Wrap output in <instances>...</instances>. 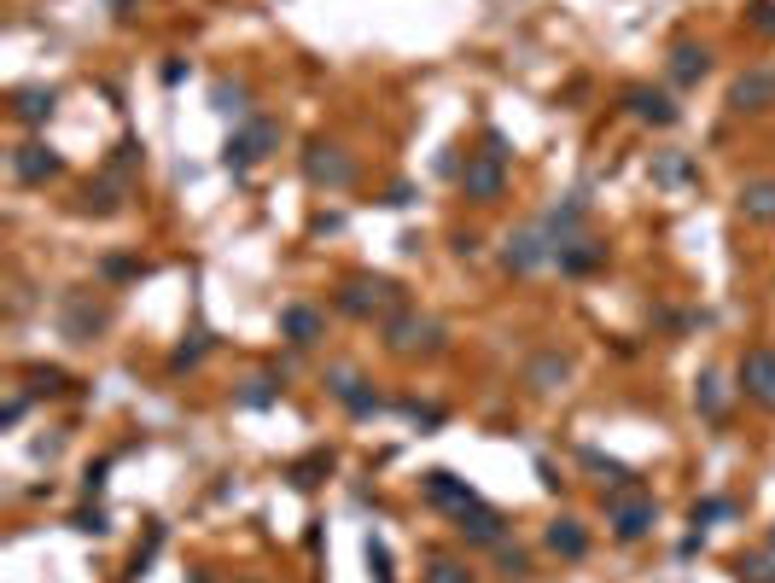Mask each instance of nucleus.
Masks as SVG:
<instances>
[{"mask_svg": "<svg viewBox=\"0 0 775 583\" xmlns=\"http://www.w3.org/2000/svg\"><path fill=\"white\" fill-rule=\"evenodd\" d=\"M344 315H356V321H368V315H397L403 309V286L385 275H350L344 286H338L333 298Z\"/></svg>", "mask_w": 775, "mask_h": 583, "instance_id": "1", "label": "nucleus"}, {"mask_svg": "<svg viewBox=\"0 0 775 583\" xmlns=\"http://www.w3.org/2000/svg\"><path fill=\"white\" fill-rule=\"evenodd\" d=\"M304 175L315 181V187H333V193H344V187L356 181V158H350L344 146H333V140H309Z\"/></svg>", "mask_w": 775, "mask_h": 583, "instance_id": "2", "label": "nucleus"}, {"mask_svg": "<svg viewBox=\"0 0 775 583\" xmlns=\"http://www.w3.org/2000/svg\"><path fill=\"white\" fill-rule=\"evenodd\" d=\"M653 496H641L636 484L630 490H612L607 502V519H612V537H624V543H636V537H647V525H653Z\"/></svg>", "mask_w": 775, "mask_h": 583, "instance_id": "3", "label": "nucleus"}, {"mask_svg": "<svg viewBox=\"0 0 775 583\" xmlns=\"http://www.w3.org/2000/svg\"><path fill=\"white\" fill-rule=\"evenodd\" d=\"M385 344H391L397 356L438 350V344H443V327H438V321H426V315H414V309H397V315L385 321Z\"/></svg>", "mask_w": 775, "mask_h": 583, "instance_id": "4", "label": "nucleus"}, {"mask_svg": "<svg viewBox=\"0 0 775 583\" xmlns=\"http://www.w3.org/2000/svg\"><path fill=\"white\" fill-rule=\"evenodd\" d=\"M274 140H280V123H269V117H251L239 135H228L222 158H228V170H245V164H257V158L269 152Z\"/></svg>", "mask_w": 775, "mask_h": 583, "instance_id": "5", "label": "nucleus"}, {"mask_svg": "<svg viewBox=\"0 0 775 583\" xmlns=\"http://www.w3.org/2000/svg\"><path fill=\"white\" fill-rule=\"evenodd\" d=\"M502 181H507V164L490 158V152H478V158H467V170H461V193H467L472 205H496L502 199Z\"/></svg>", "mask_w": 775, "mask_h": 583, "instance_id": "6", "label": "nucleus"}, {"mask_svg": "<svg viewBox=\"0 0 775 583\" xmlns=\"http://www.w3.org/2000/svg\"><path fill=\"white\" fill-rule=\"evenodd\" d=\"M741 391L752 403L775 409V350H746L741 356Z\"/></svg>", "mask_w": 775, "mask_h": 583, "instance_id": "7", "label": "nucleus"}, {"mask_svg": "<svg viewBox=\"0 0 775 583\" xmlns=\"http://www.w3.org/2000/svg\"><path fill=\"white\" fill-rule=\"evenodd\" d=\"M59 170H65V158H59L53 146H41V140H30V146L12 152V175H18L24 187H41V181H53Z\"/></svg>", "mask_w": 775, "mask_h": 583, "instance_id": "8", "label": "nucleus"}, {"mask_svg": "<svg viewBox=\"0 0 775 583\" xmlns=\"http://www.w3.org/2000/svg\"><path fill=\"white\" fill-rule=\"evenodd\" d=\"M420 490H426V502H432V508H449V514H467L472 502H478V490H472L467 479H455V473H426V479H420Z\"/></svg>", "mask_w": 775, "mask_h": 583, "instance_id": "9", "label": "nucleus"}, {"mask_svg": "<svg viewBox=\"0 0 775 583\" xmlns=\"http://www.w3.org/2000/svg\"><path fill=\"white\" fill-rule=\"evenodd\" d=\"M548 257H554V240H548L542 228H519V234L507 240V269H513V275H531Z\"/></svg>", "mask_w": 775, "mask_h": 583, "instance_id": "10", "label": "nucleus"}, {"mask_svg": "<svg viewBox=\"0 0 775 583\" xmlns=\"http://www.w3.org/2000/svg\"><path fill=\"white\" fill-rule=\"evenodd\" d=\"M327 391H333L338 403H344V409L356 414V420H368V414H379L385 409V403H379V397H373L368 385H362V379L350 374V368H327Z\"/></svg>", "mask_w": 775, "mask_h": 583, "instance_id": "11", "label": "nucleus"}, {"mask_svg": "<svg viewBox=\"0 0 775 583\" xmlns=\"http://www.w3.org/2000/svg\"><path fill=\"white\" fill-rule=\"evenodd\" d=\"M729 105H735V111H764V105H775V70L758 65V70H746V76H735Z\"/></svg>", "mask_w": 775, "mask_h": 583, "instance_id": "12", "label": "nucleus"}, {"mask_svg": "<svg viewBox=\"0 0 775 583\" xmlns=\"http://www.w3.org/2000/svg\"><path fill=\"white\" fill-rule=\"evenodd\" d=\"M455 519H461L455 531H461L467 543H478V549H502V514H496V508H484V502H472L467 514H455Z\"/></svg>", "mask_w": 775, "mask_h": 583, "instance_id": "13", "label": "nucleus"}, {"mask_svg": "<svg viewBox=\"0 0 775 583\" xmlns=\"http://www.w3.org/2000/svg\"><path fill=\"white\" fill-rule=\"evenodd\" d=\"M624 105H630V117L653 123V129H671L676 117H682V111H676L665 94H653V88H630V94H624Z\"/></svg>", "mask_w": 775, "mask_h": 583, "instance_id": "14", "label": "nucleus"}, {"mask_svg": "<svg viewBox=\"0 0 775 583\" xmlns=\"http://www.w3.org/2000/svg\"><path fill=\"white\" fill-rule=\"evenodd\" d=\"M706 70H711V53H706V47H694V41H676V47H671V76L682 82V88L706 82Z\"/></svg>", "mask_w": 775, "mask_h": 583, "instance_id": "15", "label": "nucleus"}, {"mask_svg": "<svg viewBox=\"0 0 775 583\" xmlns=\"http://www.w3.org/2000/svg\"><path fill=\"white\" fill-rule=\"evenodd\" d=\"M280 333H286L292 344H315V339H321V309L286 304V309H280Z\"/></svg>", "mask_w": 775, "mask_h": 583, "instance_id": "16", "label": "nucleus"}, {"mask_svg": "<svg viewBox=\"0 0 775 583\" xmlns=\"http://www.w3.org/2000/svg\"><path fill=\"white\" fill-rule=\"evenodd\" d=\"M548 549L560 554V560H583V554H589V531H583L577 519H554V525H548Z\"/></svg>", "mask_w": 775, "mask_h": 583, "instance_id": "17", "label": "nucleus"}, {"mask_svg": "<svg viewBox=\"0 0 775 583\" xmlns=\"http://www.w3.org/2000/svg\"><path fill=\"white\" fill-rule=\"evenodd\" d=\"M53 105H59L53 88H18V94H12V117H18V123H47Z\"/></svg>", "mask_w": 775, "mask_h": 583, "instance_id": "18", "label": "nucleus"}, {"mask_svg": "<svg viewBox=\"0 0 775 583\" xmlns=\"http://www.w3.org/2000/svg\"><path fill=\"white\" fill-rule=\"evenodd\" d=\"M100 327H105V309L82 304V298H70V304H65V333H70L76 344H88L94 333H100Z\"/></svg>", "mask_w": 775, "mask_h": 583, "instance_id": "19", "label": "nucleus"}, {"mask_svg": "<svg viewBox=\"0 0 775 583\" xmlns=\"http://www.w3.org/2000/svg\"><path fill=\"white\" fill-rule=\"evenodd\" d=\"M741 216L746 222H775V181H746L741 187Z\"/></svg>", "mask_w": 775, "mask_h": 583, "instance_id": "20", "label": "nucleus"}, {"mask_svg": "<svg viewBox=\"0 0 775 583\" xmlns=\"http://www.w3.org/2000/svg\"><path fill=\"white\" fill-rule=\"evenodd\" d=\"M554 263H560L566 275H589V269L601 263V245L595 240H566L560 251H554Z\"/></svg>", "mask_w": 775, "mask_h": 583, "instance_id": "21", "label": "nucleus"}, {"mask_svg": "<svg viewBox=\"0 0 775 583\" xmlns=\"http://www.w3.org/2000/svg\"><path fill=\"white\" fill-rule=\"evenodd\" d=\"M327 473H333V449H315V455H304V461H292V467H286V479L298 484V490H315Z\"/></svg>", "mask_w": 775, "mask_h": 583, "instance_id": "22", "label": "nucleus"}, {"mask_svg": "<svg viewBox=\"0 0 775 583\" xmlns=\"http://www.w3.org/2000/svg\"><path fill=\"white\" fill-rule=\"evenodd\" d=\"M583 467H589V473H601V484H612V490H630V484H636V473H630L624 461H607L601 449H583Z\"/></svg>", "mask_w": 775, "mask_h": 583, "instance_id": "23", "label": "nucleus"}, {"mask_svg": "<svg viewBox=\"0 0 775 583\" xmlns=\"http://www.w3.org/2000/svg\"><path fill=\"white\" fill-rule=\"evenodd\" d=\"M117 193H123V181H88L76 210H88V216H111V210H117Z\"/></svg>", "mask_w": 775, "mask_h": 583, "instance_id": "24", "label": "nucleus"}, {"mask_svg": "<svg viewBox=\"0 0 775 583\" xmlns=\"http://www.w3.org/2000/svg\"><path fill=\"white\" fill-rule=\"evenodd\" d=\"M566 374H572V362H566V356H554V350L531 362V385H537V391H554V385H560Z\"/></svg>", "mask_w": 775, "mask_h": 583, "instance_id": "25", "label": "nucleus"}, {"mask_svg": "<svg viewBox=\"0 0 775 583\" xmlns=\"http://www.w3.org/2000/svg\"><path fill=\"white\" fill-rule=\"evenodd\" d=\"M239 403H245V409H274V403H280V379H245Z\"/></svg>", "mask_w": 775, "mask_h": 583, "instance_id": "26", "label": "nucleus"}, {"mask_svg": "<svg viewBox=\"0 0 775 583\" xmlns=\"http://www.w3.org/2000/svg\"><path fill=\"white\" fill-rule=\"evenodd\" d=\"M210 105H216L222 117H245V88H239V82H216V88H210Z\"/></svg>", "mask_w": 775, "mask_h": 583, "instance_id": "27", "label": "nucleus"}, {"mask_svg": "<svg viewBox=\"0 0 775 583\" xmlns=\"http://www.w3.org/2000/svg\"><path fill=\"white\" fill-rule=\"evenodd\" d=\"M694 403H700V414H723V379L717 374H700V385H694Z\"/></svg>", "mask_w": 775, "mask_h": 583, "instance_id": "28", "label": "nucleus"}, {"mask_svg": "<svg viewBox=\"0 0 775 583\" xmlns=\"http://www.w3.org/2000/svg\"><path fill=\"white\" fill-rule=\"evenodd\" d=\"M735 578L741 583H775V560H764V554H741V560H735Z\"/></svg>", "mask_w": 775, "mask_h": 583, "instance_id": "29", "label": "nucleus"}, {"mask_svg": "<svg viewBox=\"0 0 775 583\" xmlns=\"http://www.w3.org/2000/svg\"><path fill=\"white\" fill-rule=\"evenodd\" d=\"M204 339H210V333H204V327H193V339H187L181 350H175V356H169V368H199V356L210 350Z\"/></svg>", "mask_w": 775, "mask_h": 583, "instance_id": "30", "label": "nucleus"}, {"mask_svg": "<svg viewBox=\"0 0 775 583\" xmlns=\"http://www.w3.org/2000/svg\"><path fill=\"white\" fill-rule=\"evenodd\" d=\"M653 175H659V181H688V175H694V164H688V158H682V152H665V158H659V164H653Z\"/></svg>", "mask_w": 775, "mask_h": 583, "instance_id": "31", "label": "nucleus"}, {"mask_svg": "<svg viewBox=\"0 0 775 583\" xmlns=\"http://www.w3.org/2000/svg\"><path fill=\"white\" fill-rule=\"evenodd\" d=\"M426 583H472V572L461 566V560H432V572H426Z\"/></svg>", "mask_w": 775, "mask_h": 583, "instance_id": "32", "label": "nucleus"}, {"mask_svg": "<svg viewBox=\"0 0 775 583\" xmlns=\"http://www.w3.org/2000/svg\"><path fill=\"white\" fill-rule=\"evenodd\" d=\"M70 531H82V537H105V531H111V519H105L100 508H82V514L70 519Z\"/></svg>", "mask_w": 775, "mask_h": 583, "instance_id": "33", "label": "nucleus"}, {"mask_svg": "<svg viewBox=\"0 0 775 583\" xmlns=\"http://www.w3.org/2000/svg\"><path fill=\"white\" fill-rule=\"evenodd\" d=\"M735 514V502L729 496H706V502H694V525H706V519H729Z\"/></svg>", "mask_w": 775, "mask_h": 583, "instance_id": "34", "label": "nucleus"}, {"mask_svg": "<svg viewBox=\"0 0 775 583\" xmlns=\"http://www.w3.org/2000/svg\"><path fill=\"white\" fill-rule=\"evenodd\" d=\"M368 566H373V583H397V578H391V549H385L379 537L368 543Z\"/></svg>", "mask_w": 775, "mask_h": 583, "instance_id": "35", "label": "nucleus"}, {"mask_svg": "<svg viewBox=\"0 0 775 583\" xmlns=\"http://www.w3.org/2000/svg\"><path fill=\"white\" fill-rule=\"evenodd\" d=\"M105 275H111V280H135V275H146V263H135V257H105Z\"/></svg>", "mask_w": 775, "mask_h": 583, "instance_id": "36", "label": "nucleus"}, {"mask_svg": "<svg viewBox=\"0 0 775 583\" xmlns=\"http://www.w3.org/2000/svg\"><path fill=\"white\" fill-rule=\"evenodd\" d=\"M30 391H65V374L59 368H30Z\"/></svg>", "mask_w": 775, "mask_h": 583, "instance_id": "37", "label": "nucleus"}, {"mask_svg": "<svg viewBox=\"0 0 775 583\" xmlns=\"http://www.w3.org/2000/svg\"><path fill=\"white\" fill-rule=\"evenodd\" d=\"M752 30L775 35V0H752Z\"/></svg>", "mask_w": 775, "mask_h": 583, "instance_id": "38", "label": "nucleus"}, {"mask_svg": "<svg viewBox=\"0 0 775 583\" xmlns=\"http://www.w3.org/2000/svg\"><path fill=\"white\" fill-rule=\"evenodd\" d=\"M502 572H507V578H525V572H531V560H525L519 549H502Z\"/></svg>", "mask_w": 775, "mask_h": 583, "instance_id": "39", "label": "nucleus"}, {"mask_svg": "<svg viewBox=\"0 0 775 583\" xmlns=\"http://www.w3.org/2000/svg\"><path fill=\"white\" fill-rule=\"evenodd\" d=\"M403 414L408 420H420V426H438L443 420V409H426V403H403Z\"/></svg>", "mask_w": 775, "mask_h": 583, "instance_id": "40", "label": "nucleus"}, {"mask_svg": "<svg viewBox=\"0 0 775 583\" xmlns=\"http://www.w3.org/2000/svg\"><path fill=\"white\" fill-rule=\"evenodd\" d=\"M140 158V146L135 140H123V146H117V152H111V170H129V164H135Z\"/></svg>", "mask_w": 775, "mask_h": 583, "instance_id": "41", "label": "nucleus"}, {"mask_svg": "<svg viewBox=\"0 0 775 583\" xmlns=\"http://www.w3.org/2000/svg\"><path fill=\"white\" fill-rule=\"evenodd\" d=\"M105 467H111V461H100V467H88V479H82V490H88V496H100V490H105Z\"/></svg>", "mask_w": 775, "mask_h": 583, "instance_id": "42", "label": "nucleus"}, {"mask_svg": "<svg viewBox=\"0 0 775 583\" xmlns=\"http://www.w3.org/2000/svg\"><path fill=\"white\" fill-rule=\"evenodd\" d=\"M24 409H30V403H24V397H12V403L0 409V426H18V420H24Z\"/></svg>", "mask_w": 775, "mask_h": 583, "instance_id": "43", "label": "nucleus"}, {"mask_svg": "<svg viewBox=\"0 0 775 583\" xmlns=\"http://www.w3.org/2000/svg\"><path fill=\"white\" fill-rule=\"evenodd\" d=\"M193 583H210V578H204V572H193Z\"/></svg>", "mask_w": 775, "mask_h": 583, "instance_id": "44", "label": "nucleus"}, {"mask_svg": "<svg viewBox=\"0 0 775 583\" xmlns=\"http://www.w3.org/2000/svg\"><path fill=\"white\" fill-rule=\"evenodd\" d=\"M239 583H263V578H239Z\"/></svg>", "mask_w": 775, "mask_h": 583, "instance_id": "45", "label": "nucleus"}, {"mask_svg": "<svg viewBox=\"0 0 775 583\" xmlns=\"http://www.w3.org/2000/svg\"><path fill=\"white\" fill-rule=\"evenodd\" d=\"M770 549H775V531H770Z\"/></svg>", "mask_w": 775, "mask_h": 583, "instance_id": "46", "label": "nucleus"}]
</instances>
